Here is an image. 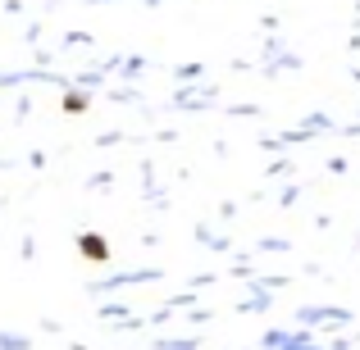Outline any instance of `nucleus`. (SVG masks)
<instances>
[{
  "mask_svg": "<svg viewBox=\"0 0 360 350\" xmlns=\"http://www.w3.org/2000/svg\"><path fill=\"white\" fill-rule=\"evenodd\" d=\"M82 255H91V260H105V241H101V236H82Z\"/></svg>",
  "mask_w": 360,
  "mask_h": 350,
  "instance_id": "f257e3e1",
  "label": "nucleus"
}]
</instances>
